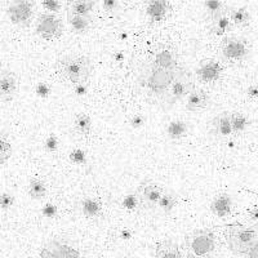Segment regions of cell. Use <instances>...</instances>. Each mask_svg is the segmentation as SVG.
<instances>
[{
  "label": "cell",
  "instance_id": "1",
  "mask_svg": "<svg viewBox=\"0 0 258 258\" xmlns=\"http://www.w3.org/2000/svg\"><path fill=\"white\" fill-rule=\"evenodd\" d=\"M181 69L182 68L177 69V70H167V69L158 68L150 62L141 69V73L137 79L138 84L142 89H145V92L150 97L156 98L158 102L160 103Z\"/></svg>",
  "mask_w": 258,
  "mask_h": 258
},
{
  "label": "cell",
  "instance_id": "2",
  "mask_svg": "<svg viewBox=\"0 0 258 258\" xmlns=\"http://www.w3.org/2000/svg\"><path fill=\"white\" fill-rule=\"evenodd\" d=\"M56 69L62 79L73 85H78L87 84L93 71V64L89 57L74 53L59 57Z\"/></svg>",
  "mask_w": 258,
  "mask_h": 258
},
{
  "label": "cell",
  "instance_id": "3",
  "mask_svg": "<svg viewBox=\"0 0 258 258\" xmlns=\"http://www.w3.org/2000/svg\"><path fill=\"white\" fill-rule=\"evenodd\" d=\"M185 246L190 258H214L220 250V240L211 229H197L185 236Z\"/></svg>",
  "mask_w": 258,
  "mask_h": 258
},
{
  "label": "cell",
  "instance_id": "4",
  "mask_svg": "<svg viewBox=\"0 0 258 258\" xmlns=\"http://www.w3.org/2000/svg\"><path fill=\"white\" fill-rule=\"evenodd\" d=\"M225 241L227 248L235 255L243 257L249 249V246L258 239V225L257 223H241L232 222L225 226L223 231Z\"/></svg>",
  "mask_w": 258,
  "mask_h": 258
},
{
  "label": "cell",
  "instance_id": "5",
  "mask_svg": "<svg viewBox=\"0 0 258 258\" xmlns=\"http://www.w3.org/2000/svg\"><path fill=\"white\" fill-rule=\"evenodd\" d=\"M194 88H195V85H194L190 71L182 68L176 79L170 84L165 96L163 97V100L160 101V106L164 109H169L179 101L187 98V96Z\"/></svg>",
  "mask_w": 258,
  "mask_h": 258
},
{
  "label": "cell",
  "instance_id": "6",
  "mask_svg": "<svg viewBox=\"0 0 258 258\" xmlns=\"http://www.w3.org/2000/svg\"><path fill=\"white\" fill-rule=\"evenodd\" d=\"M220 53L223 61L229 64H238L249 54V43L243 36L226 35L220 44Z\"/></svg>",
  "mask_w": 258,
  "mask_h": 258
},
{
  "label": "cell",
  "instance_id": "7",
  "mask_svg": "<svg viewBox=\"0 0 258 258\" xmlns=\"http://www.w3.org/2000/svg\"><path fill=\"white\" fill-rule=\"evenodd\" d=\"M9 21L18 27H27L35 15L34 0H11L7 7Z\"/></svg>",
  "mask_w": 258,
  "mask_h": 258
},
{
  "label": "cell",
  "instance_id": "8",
  "mask_svg": "<svg viewBox=\"0 0 258 258\" xmlns=\"http://www.w3.org/2000/svg\"><path fill=\"white\" fill-rule=\"evenodd\" d=\"M35 32L44 40H56L63 32V24L56 13H41L35 22Z\"/></svg>",
  "mask_w": 258,
  "mask_h": 258
},
{
  "label": "cell",
  "instance_id": "9",
  "mask_svg": "<svg viewBox=\"0 0 258 258\" xmlns=\"http://www.w3.org/2000/svg\"><path fill=\"white\" fill-rule=\"evenodd\" d=\"M151 63L167 70H177L179 69L178 54L176 48L169 44H156L151 53Z\"/></svg>",
  "mask_w": 258,
  "mask_h": 258
},
{
  "label": "cell",
  "instance_id": "10",
  "mask_svg": "<svg viewBox=\"0 0 258 258\" xmlns=\"http://www.w3.org/2000/svg\"><path fill=\"white\" fill-rule=\"evenodd\" d=\"M223 64L218 59L214 58H206L199 62L195 75L198 80L203 84H213L218 82L222 77Z\"/></svg>",
  "mask_w": 258,
  "mask_h": 258
},
{
  "label": "cell",
  "instance_id": "11",
  "mask_svg": "<svg viewBox=\"0 0 258 258\" xmlns=\"http://www.w3.org/2000/svg\"><path fill=\"white\" fill-rule=\"evenodd\" d=\"M40 258H84L82 253L62 240H50L40 250Z\"/></svg>",
  "mask_w": 258,
  "mask_h": 258
},
{
  "label": "cell",
  "instance_id": "12",
  "mask_svg": "<svg viewBox=\"0 0 258 258\" xmlns=\"http://www.w3.org/2000/svg\"><path fill=\"white\" fill-rule=\"evenodd\" d=\"M137 192L141 198L142 207L149 209L158 208V204L160 202L164 190L161 186H159L158 183L153 181H144L141 185L138 186Z\"/></svg>",
  "mask_w": 258,
  "mask_h": 258
},
{
  "label": "cell",
  "instance_id": "13",
  "mask_svg": "<svg viewBox=\"0 0 258 258\" xmlns=\"http://www.w3.org/2000/svg\"><path fill=\"white\" fill-rule=\"evenodd\" d=\"M145 12L150 24L158 25L167 20L172 12V6L169 0H149Z\"/></svg>",
  "mask_w": 258,
  "mask_h": 258
},
{
  "label": "cell",
  "instance_id": "14",
  "mask_svg": "<svg viewBox=\"0 0 258 258\" xmlns=\"http://www.w3.org/2000/svg\"><path fill=\"white\" fill-rule=\"evenodd\" d=\"M18 92V78L13 71L3 69L0 74V98L3 102H9Z\"/></svg>",
  "mask_w": 258,
  "mask_h": 258
},
{
  "label": "cell",
  "instance_id": "15",
  "mask_svg": "<svg viewBox=\"0 0 258 258\" xmlns=\"http://www.w3.org/2000/svg\"><path fill=\"white\" fill-rule=\"evenodd\" d=\"M153 258H190L185 246H181L177 241L167 239L155 246Z\"/></svg>",
  "mask_w": 258,
  "mask_h": 258
},
{
  "label": "cell",
  "instance_id": "16",
  "mask_svg": "<svg viewBox=\"0 0 258 258\" xmlns=\"http://www.w3.org/2000/svg\"><path fill=\"white\" fill-rule=\"evenodd\" d=\"M211 131L216 138H229L234 133L231 124V112L223 111L213 117Z\"/></svg>",
  "mask_w": 258,
  "mask_h": 258
},
{
  "label": "cell",
  "instance_id": "17",
  "mask_svg": "<svg viewBox=\"0 0 258 258\" xmlns=\"http://www.w3.org/2000/svg\"><path fill=\"white\" fill-rule=\"evenodd\" d=\"M209 102V94L208 92L204 91L203 88H195L190 92V94L186 98V111L188 112H197L202 111L203 109H206Z\"/></svg>",
  "mask_w": 258,
  "mask_h": 258
},
{
  "label": "cell",
  "instance_id": "18",
  "mask_svg": "<svg viewBox=\"0 0 258 258\" xmlns=\"http://www.w3.org/2000/svg\"><path fill=\"white\" fill-rule=\"evenodd\" d=\"M232 211V198L227 192H220L211 202V212L218 218L227 217Z\"/></svg>",
  "mask_w": 258,
  "mask_h": 258
},
{
  "label": "cell",
  "instance_id": "19",
  "mask_svg": "<svg viewBox=\"0 0 258 258\" xmlns=\"http://www.w3.org/2000/svg\"><path fill=\"white\" fill-rule=\"evenodd\" d=\"M232 27H234V25L231 22V18H230L229 12L226 11L225 13H222L221 16H218V17L211 21V27H209V30H211V32L214 36L223 38V36L229 35Z\"/></svg>",
  "mask_w": 258,
  "mask_h": 258
},
{
  "label": "cell",
  "instance_id": "20",
  "mask_svg": "<svg viewBox=\"0 0 258 258\" xmlns=\"http://www.w3.org/2000/svg\"><path fill=\"white\" fill-rule=\"evenodd\" d=\"M80 212L85 218L94 220L98 218L103 212L102 202L97 198H85L80 202Z\"/></svg>",
  "mask_w": 258,
  "mask_h": 258
},
{
  "label": "cell",
  "instance_id": "21",
  "mask_svg": "<svg viewBox=\"0 0 258 258\" xmlns=\"http://www.w3.org/2000/svg\"><path fill=\"white\" fill-rule=\"evenodd\" d=\"M68 22L70 25L71 30L75 34H80V35L88 32L92 26L91 16H82L71 12H68Z\"/></svg>",
  "mask_w": 258,
  "mask_h": 258
},
{
  "label": "cell",
  "instance_id": "22",
  "mask_svg": "<svg viewBox=\"0 0 258 258\" xmlns=\"http://www.w3.org/2000/svg\"><path fill=\"white\" fill-rule=\"evenodd\" d=\"M165 133L170 141H181L182 138L187 136L188 125L186 121L181 120V119H174L167 125Z\"/></svg>",
  "mask_w": 258,
  "mask_h": 258
},
{
  "label": "cell",
  "instance_id": "23",
  "mask_svg": "<svg viewBox=\"0 0 258 258\" xmlns=\"http://www.w3.org/2000/svg\"><path fill=\"white\" fill-rule=\"evenodd\" d=\"M231 22L234 27H239V29H244L248 27L250 24V13L248 8L245 7H238V8H229L227 9Z\"/></svg>",
  "mask_w": 258,
  "mask_h": 258
},
{
  "label": "cell",
  "instance_id": "24",
  "mask_svg": "<svg viewBox=\"0 0 258 258\" xmlns=\"http://www.w3.org/2000/svg\"><path fill=\"white\" fill-rule=\"evenodd\" d=\"M47 192V185H45V182L43 179L39 178V177H32V178H30L29 185H27V194H29V197L31 199H44Z\"/></svg>",
  "mask_w": 258,
  "mask_h": 258
},
{
  "label": "cell",
  "instance_id": "25",
  "mask_svg": "<svg viewBox=\"0 0 258 258\" xmlns=\"http://www.w3.org/2000/svg\"><path fill=\"white\" fill-rule=\"evenodd\" d=\"M74 129L82 137H88L92 133V119L88 114L79 112L74 117Z\"/></svg>",
  "mask_w": 258,
  "mask_h": 258
},
{
  "label": "cell",
  "instance_id": "26",
  "mask_svg": "<svg viewBox=\"0 0 258 258\" xmlns=\"http://www.w3.org/2000/svg\"><path fill=\"white\" fill-rule=\"evenodd\" d=\"M94 9V0H69L68 12L82 16H91Z\"/></svg>",
  "mask_w": 258,
  "mask_h": 258
},
{
  "label": "cell",
  "instance_id": "27",
  "mask_svg": "<svg viewBox=\"0 0 258 258\" xmlns=\"http://www.w3.org/2000/svg\"><path fill=\"white\" fill-rule=\"evenodd\" d=\"M227 8L225 7L222 0H206L204 2V12L209 21L214 20L216 17L225 13Z\"/></svg>",
  "mask_w": 258,
  "mask_h": 258
},
{
  "label": "cell",
  "instance_id": "28",
  "mask_svg": "<svg viewBox=\"0 0 258 258\" xmlns=\"http://www.w3.org/2000/svg\"><path fill=\"white\" fill-rule=\"evenodd\" d=\"M13 154L12 144L9 142L8 135L6 132H2L0 135V164L4 165L7 161L11 159Z\"/></svg>",
  "mask_w": 258,
  "mask_h": 258
},
{
  "label": "cell",
  "instance_id": "29",
  "mask_svg": "<svg viewBox=\"0 0 258 258\" xmlns=\"http://www.w3.org/2000/svg\"><path fill=\"white\" fill-rule=\"evenodd\" d=\"M120 206L121 208L125 209L126 212H135L137 211L138 207L142 206L141 198H140L137 191H135V192H128L126 195H124V198L121 199Z\"/></svg>",
  "mask_w": 258,
  "mask_h": 258
},
{
  "label": "cell",
  "instance_id": "30",
  "mask_svg": "<svg viewBox=\"0 0 258 258\" xmlns=\"http://www.w3.org/2000/svg\"><path fill=\"white\" fill-rule=\"evenodd\" d=\"M231 124L235 135H240L244 131H246L249 121H248V117L241 112H231Z\"/></svg>",
  "mask_w": 258,
  "mask_h": 258
},
{
  "label": "cell",
  "instance_id": "31",
  "mask_svg": "<svg viewBox=\"0 0 258 258\" xmlns=\"http://www.w3.org/2000/svg\"><path fill=\"white\" fill-rule=\"evenodd\" d=\"M176 204H177L176 195L172 192H165L164 191V194H163V197H161L160 202H159L158 204V208L160 209L163 213L169 214L170 212L174 209Z\"/></svg>",
  "mask_w": 258,
  "mask_h": 258
},
{
  "label": "cell",
  "instance_id": "32",
  "mask_svg": "<svg viewBox=\"0 0 258 258\" xmlns=\"http://www.w3.org/2000/svg\"><path fill=\"white\" fill-rule=\"evenodd\" d=\"M15 195L12 192H8V191H4L0 197V207L4 212H7L8 209H11L15 204Z\"/></svg>",
  "mask_w": 258,
  "mask_h": 258
},
{
  "label": "cell",
  "instance_id": "33",
  "mask_svg": "<svg viewBox=\"0 0 258 258\" xmlns=\"http://www.w3.org/2000/svg\"><path fill=\"white\" fill-rule=\"evenodd\" d=\"M41 4L50 13H58L61 9L59 0H41Z\"/></svg>",
  "mask_w": 258,
  "mask_h": 258
},
{
  "label": "cell",
  "instance_id": "34",
  "mask_svg": "<svg viewBox=\"0 0 258 258\" xmlns=\"http://www.w3.org/2000/svg\"><path fill=\"white\" fill-rule=\"evenodd\" d=\"M57 213H58V209H57V207L54 206V204H52V203H47V204H44L43 208H41V214L47 218H54L57 216Z\"/></svg>",
  "mask_w": 258,
  "mask_h": 258
},
{
  "label": "cell",
  "instance_id": "35",
  "mask_svg": "<svg viewBox=\"0 0 258 258\" xmlns=\"http://www.w3.org/2000/svg\"><path fill=\"white\" fill-rule=\"evenodd\" d=\"M102 8L105 12L112 15L119 9V2L117 0H102Z\"/></svg>",
  "mask_w": 258,
  "mask_h": 258
},
{
  "label": "cell",
  "instance_id": "36",
  "mask_svg": "<svg viewBox=\"0 0 258 258\" xmlns=\"http://www.w3.org/2000/svg\"><path fill=\"white\" fill-rule=\"evenodd\" d=\"M45 149L49 151V153H53V151H56L58 149V138L56 137L54 135L49 136V137L45 140V144H44Z\"/></svg>",
  "mask_w": 258,
  "mask_h": 258
},
{
  "label": "cell",
  "instance_id": "37",
  "mask_svg": "<svg viewBox=\"0 0 258 258\" xmlns=\"http://www.w3.org/2000/svg\"><path fill=\"white\" fill-rule=\"evenodd\" d=\"M145 120H146V119H145L142 115L136 114L135 116H132L131 119H129V124H131V126H132L133 129H140L144 126Z\"/></svg>",
  "mask_w": 258,
  "mask_h": 258
},
{
  "label": "cell",
  "instance_id": "38",
  "mask_svg": "<svg viewBox=\"0 0 258 258\" xmlns=\"http://www.w3.org/2000/svg\"><path fill=\"white\" fill-rule=\"evenodd\" d=\"M50 93V87L45 83H39L38 87H36V94L41 98H47Z\"/></svg>",
  "mask_w": 258,
  "mask_h": 258
},
{
  "label": "cell",
  "instance_id": "39",
  "mask_svg": "<svg viewBox=\"0 0 258 258\" xmlns=\"http://www.w3.org/2000/svg\"><path fill=\"white\" fill-rule=\"evenodd\" d=\"M244 258H258V239L249 246V249L246 250Z\"/></svg>",
  "mask_w": 258,
  "mask_h": 258
},
{
  "label": "cell",
  "instance_id": "40",
  "mask_svg": "<svg viewBox=\"0 0 258 258\" xmlns=\"http://www.w3.org/2000/svg\"><path fill=\"white\" fill-rule=\"evenodd\" d=\"M70 158L74 163H84V160H85L84 153H83L82 150H75V151H73V154L70 155Z\"/></svg>",
  "mask_w": 258,
  "mask_h": 258
},
{
  "label": "cell",
  "instance_id": "41",
  "mask_svg": "<svg viewBox=\"0 0 258 258\" xmlns=\"http://www.w3.org/2000/svg\"><path fill=\"white\" fill-rule=\"evenodd\" d=\"M246 96L249 97L250 100H258V85H250L246 89Z\"/></svg>",
  "mask_w": 258,
  "mask_h": 258
},
{
  "label": "cell",
  "instance_id": "42",
  "mask_svg": "<svg viewBox=\"0 0 258 258\" xmlns=\"http://www.w3.org/2000/svg\"><path fill=\"white\" fill-rule=\"evenodd\" d=\"M249 217L253 222L258 225V207H253L252 209H249Z\"/></svg>",
  "mask_w": 258,
  "mask_h": 258
},
{
  "label": "cell",
  "instance_id": "43",
  "mask_svg": "<svg viewBox=\"0 0 258 258\" xmlns=\"http://www.w3.org/2000/svg\"><path fill=\"white\" fill-rule=\"evenodd\" d=\"M120 236H121V239H124V240H129V239H132L133 231L129 229H124V230H121Z\"/></svg>",
  "mask_w": 258,
  "mask_h": 258
},
{
  "label": "cell",
  "instance_id": "44",
  "mask_svg": "<svg viewBox=\"0 0 258 258\" xmlns=\"http://www.w3.org/2000/svg\"><path fill=\"white\" fill-rule=\"evenodd\" d=\"M75 93L83 96V94L87 93V85L85 84H78L75 85Z\"/></svg>",
  "mask_w": 258,
  "mask_h": 258
},
{
  "label": "cell",
  "instance_id": "45",
  "mask_svg": "<svg viewBox=\"0 0 258 258\" xmlns=\"http://www.w3.org/2000/svg\"><path fill=\"white\" fill-rule=\"evenodd\" d=\"M114 58L116 59V61H123V59H124V53L123 52L114 53Z\"/></svg>",
  "mask_w": 258,
  "mask_h": 258
},
{
  "label": "cell",
  "instance_id": "46",
  "mask_svg": "<svg viewBox=\"0 0 258 258\" xmlns=\"http://www.w3.org/2000/svg\"><path fill=\"white\" fill-rule=\"evenodd\" d=\"M25 258H30V257H25Z\"/></svg>",
  "mask_w": 258,
  "mask_h": 258
}]
</instances>
